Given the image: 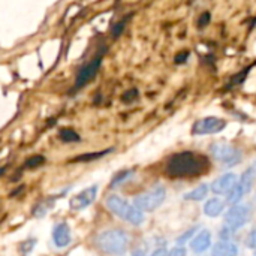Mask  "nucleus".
<instances>
[{"label": "nucleus", "mask_w": 256, "mask_h": 256, "mask_svg": "<svg viewBox=\"0 0 256 256\" xmlns=\"http://www.w3.org/2000/svg\"><path fill=\"white\" fill-rule=\"evenodd\" d=\"M150 256H168V252H166L165 248H159V249H156Z\"/></svg>", "instance_id": "nucleus-31"}, {"label": "nucleus", "mask_w": 256, "mask_h": 256, "mask_svg": "<svg viewBox=\"0 0 256 256\" xmlns=\"http://www.w3.org/2000/svg\"><path fill=\"white\" fill-rule=\"evenodd\" d=\"M255 256H256V250H255Z\"/></svg>", "instance_id": "nucleus-35"}, {"label": "nucleus", "mask_w": 256, "mask_h": 256, "mask_svg": "<svg viewBox=\"0 0 256 256\" xmlns=\"http://www.w3.org/2000/svg\"><path fill=\"white\" fill-rule=\"evenodd\" d=\"M188 255V252H186V249L183 248V246H176V248H172L170 252H168V256H186Z\"/></svg>", "instance_id": "nucleus-26"}, {"label": "nucleus", "mask_w": 256, "mask_h": 256, "mask_svg": "<svg viewBox=\"0 0 256 256\" xmlns=\"http://www.w3.org/2000/svg\"><path fill=\"white\" fill-rule=\"evenodd\" d=\"M105 204L112 214H116L117 218L123 219L124 222H128L134 226H140L146 220L144 213L141 210H138L134 204H130L129 201H126L124 198H122L118 195L108 196Z\"/></svg>", "instance_id": "nucleus-3"}, {"label": "nucleus", "mask_w": 256, "mask_h": 256, "mask_svg": "<svg viewBox=\"0 0 256 256\" xmlns=\"http://www.w3.org/2000/svg\"><path fill=\"white\" fill-rule=\"evenodd\" d=\"M255 180H256V170L255 166L252 165V166H249L244 172H243V176H242V178H240V186L243 188V190H244V194H249L250 190H252V188H254V184H255Z\"/></svg>", "instance_id": "nucleus-16"}, {"label": "nucleus", "mask_w": 256, "mask_h": 256, "mask_svg": "<svg viewBox=\"0 0 256 256\" xmlns=\"http://www.w3.org/2000/svg\"><path fill=\"white\" fill-rule=\"evenodd\" d=\"M138 98V90L136 88H132V90H128L124 94H123V102H126V104H129V102H132V100H135Z\"/></svg>", "instance_id": "nucleus-24"}, {"label": "nucleus", "mask_w": 256, "mask_h": 256, "mask_svg": "<svg viewBox=\"0 0 256 256\" xmlns=\"http://www.w3.org/2000/svg\"><path fill=\"white\" fill-rule=\"evenodd\" d=\"M238 255V246L230 240H222L218 244L213 246L212 256H237Z\"/></svg>", "instance_id": "nucleus-13"}, {"label": "nucleus", "mask_w": 256, "mask_h": 256, "mask_svg": "<svg viewBox=\"0 0 256 256\" xmlns=\"http://www.w3.org/2000/svg\"><path fill=\"white\" fill-rule=\"evenodd\" d=\"M4 171H6V168H4V166H0V177L4 174Z\"/></svg>", "instance_id": "nucleus-33"}, {"label": "nucleus", "mask_w": 256, "mask_h": 256, "mask_svg": "<svg viewBox=\"0 0 256 256\" xmlns=\"http://www.w3.org/2000/svg\"><path fill=\"white\" fill-rule=\"evenodd\" d=\"M195 231H196V228H192V230H189L186 234H183L182 237H178V238H177V244H178V246H182L183 243H186V242L194 236V232H195Z\"/></svg>", "instance_id": "nucleus-27"}, {"label": "nucleus", "mask_w": 256, "mask_h": 256, "mask_svg": "<svg viewBox=\"0 0 256 256\" xmlns=\"http://www.w3.org/2000/svg\"><path fill=\"white\" fill-rule=\"evenodd\" d=\"M102 57H104V52H99L92 62H88L87 64H84L78 74H76V78H75V86H74V90H81L82 87H86L99 72L100 69V64H102Z\"/></svg>", "instance_id": "nucleus-7"}, {"label": "nucleus", "mask_w": 256, "mask_h": 256, "mask_svg": "<svg viewBox=\"0 0 256 256\" xmlns=\"http://www.w3.org/2000/svg\"><path fill=\"white\" fill-rule=\"evenodd\" d=\"M252 218V210L249 206L237 204L232 206L228 213L225 214V231L236 232L237 230L243 228Z\"/></svg>", "instance_id": "nucleus-5"}, {"label": "nucleus", "mask_w": 256, "mask_h": 256, "mask_svg": "<svg viewBox=\"0 0 256 256\" xmlns=\"http://www.w3.org/2000/svg\"><path fill=\"white\" fill-rule=\"evenodd\" d=\"M207 195H208V186L207 184H200L194 190L184 194L183 200H186V201H202V200H206Z\"/></svg>", "instance_id": "nucleus-17"}, {"label": "nucleus", "mask_w": 256, "mask_h": 256, "mask_svg": "<svg viewBox=\"0 0 256 256\" xmlns=\"http://www.w3.org/2000/svg\"><path fill=\"white\" fill-rule=\"evenodd\" d=\"M255 201H256V196H255Z\"/></svg>", "instance_id": "nucleus-36"}, {"label": "nucleus", "mask_w": 256, "mask_h": 256, "mask_svg": "<svg viewBox=\"0 0 256 256\" xmlns=\"http://www.w3.org/2000/svg\"><path fill=\"white\" fill-rule=\"evenodd\" d=\"M210 170V162L206 156L194 152H182L172 154L166 165L165 172L170 177H194L201 176Z\"/></svg>", "instance_id": "nucleus-1"}, {"label": "nucleus", "mask_w": 256, "mask_h": 256, "mask_svg": "<svg viewBox=\"0 0 256 256\" xmlns=\"http://www.w3.org/2000/svg\"><path fill=\"white\" fill-rule=\"evenodd\" d=\"M248 246H249L250 249H255L256 250V230H254V231L249 234V237H248Z\"/></svg>", "instance_id": "nucleus-29"}, {"label": "nucleus", "mask_w": 256, "mask_h": 256, "mask_svg": "<svg viewBox=\"0 0 256 256\" xmlns=\"http://www.w3.org/2000/svg\"><path fill=\"white\" fill-rule=\"evenodd\" d=\"M212 156L224 166H236L242 160V152L226 142H214L212 146Z\"/></svg>", "instance_id": "nucleus-6"}, {"label": "nucleus", "mask_w": 256, "mask_h": 256, "mask_svg": "<svg viewBox=\"0 0 256 256\" xmlns=\"http://www.w3.org/2000/svg\"><path fill=\"white\" fill-rule=\"evenodd\" d=\"M132 174H134V171L132 170H128V171H122V172H118V174H116V177L111 180V188H117V186H120V184H123L128 178H130L132 177Z\"/></svg>", "instance_id": "nucleus-21"}, {"label": "nucleus", "mask_w": 256, "mask_h": 256, "mask_svg": "<svg viewBox=\"0 0 256 256\" xmlns=\"http://www.w3.org/2000/svg\"><path fill=\"white\" fill-rule=\"evenodd\" d=\"M57 198H60V195H52V196H48V198L42 200L40 202H38V204L33 207V216H34V218H42V216H45V214L54 207V202H56Z\"/></svg>", "instance_id": "nucleus-15"}, {"label": "nucleus", "mask_w": 256, "mask_h": 256, "mask_svg": "<svg viewBox=\"0 0 256 256\" xmlns=\"http://www.w3.org/2000/svg\"><path fill=\"white\" fill-rule=\"evenodd\" d=\"M72 242L70 228L66 222H58L52 228V243L57 249H66Z\"/></svg>", "instance_id": "nucleus-10"}, {"label": "nucleus", "mask_w": 256, "mask_h": 256, "mask_svg": "<svg viewBox=\"0 0 256 256\" xmlns=\"http://www.w3.org/2000/svg\"><path fill=\"white\" fill-rule=\"evenodd\" d=\"M212 246V234L208 230H202L194 240L190 242V249L195 254H204Z\"/></svg>", "instance_id": "nucleus-12"}, {"label": "nucleus", "mask_w": 256, "mask_h": 256, "mask_svg": "<svg viewBox=\"0 0 256 256\" xmlns=\"http://www.w3.org/2000/svg\"><path fill=\"white\" fill-rule=\"evenodd\" d=\"M226 195H228V196H226V201H228L230 204H232V206H237V204L243 200V196H244L246 194H244L243 188L240 186V183H237Z\"/></svg>", "instance_id": "nucleus-19"}, {"label": "nucleus", "mask_w": 256, "mask_h": 256, "mask_svg": "<svg viewBox=\"0 0 256 256\" xmlns=\"http://www.w3.org/2000/svg\"><path fill=\"white\" fill-rule=\"evenodd\" d=\"M58 138L63 141V142H80L81 141V136L70 128H63L60 129L58 132Z\"/></svg>", "instance_id": "nucleus-20"}, {"label": "nucleus", "mask_w": 256, "mask_h": 256, "mask_svg": "<svg viewBox=\"0 0 256 256\" xmlns=\"http://www.w3.org/2000/svg\"><path fill=\"white\" fill-rule=\"evenodd\" d=\"M254 166H255V170H256V160H255V164H254Z\"/></svg>", "instance_id": "nucleus-34"}, {"label": "nucleus", "mask_w": 256, "mask_h": 256, "mask_svg": "<svg viewBox=\"0 0 256 256\" xmlns=\"http://www.w3.org/2000/svg\"><path fill=\"white\" fill-rule=\"evenodd\" d=\"M224 210H225V202L219 198H212L204 206V214L208 218H218L224 213Z\"/></svg>", "instance_id": "nucleus-14"}, {"label": "nucleus", "mask_w": 256, "mask_h": 256, "mask_svg": "<svg viewBox=\"0 0 256 256\" xmlns=\"http://www.w3.org/2000/svg\"><path fill=\"white\" fill-rule=\"evenodd\" d=\"M96 246L106 255L122 256L126 254L129 246V236L123 230L102 231L96 237Z\"/></svg>", "instance_id": "nucleus-2"}, {"label": "nucleus", "mask_w": 256, "mask_h": 256, "mask_svg": "<svg viewBox=\"0 0 256 256\" xmlns=\"http://www.w3.org/2000/svg\"><path fill=\"white\" fill-rule=\"evenodd\" d=\"M238 183V177L234 172H228L224 174L220 177H218L213 183H212V192L216 195H226L236 184Z\"/></svg>", "instance_id": "nucleus-11"}, {"label": "nucleus", "mask_w": 256, "mask_h": 256, "mask_svg": "<svg viewBox=\"0 0 256 256\" xmlns=\"http://www.w3.org/2000/svg\"><path fill=\"white\" fill-rule=\"evenodd\" d=\"M111 152H112V148H108V150H104V152H96V153H86V154H81V156L74 158L72 162L74 164H78V162H93V160H98V159L106 156Z\"/></svg>", "instance_id": "nucleus-18"}, {"label": "nucleus", "mask_w": 256, "mask_h": 256, "mask_svg": "<svg viewBox=\"0 0 256 256\" xmlns=\"http://www.w3.org/2000/svg\"><path fill=\"white\" fill-rule=\"evenodd\" d=\"M44 162H45V158H44V156H40V154H38V156H32V158H28V159L26 160L24 168L33 170V168H38V166L44 165Z\"/></svg>", "instance_id": "nucleus-22"}, {"label": "nucleus", "mask_w": 256, "mask_h": 256, "mask_svg": "<svg viewBox=\"0 0 256 256\" xmlns=\"http://www.w3.org/2000/svg\"><path fill=\"white\" fill-rule=\"evenodd\" d=\"M166 198V190L164 186L158 184L154 186L153 189L144 192V194H140L134 198V206L141 210L142 213L144 212H154L156 208H159L164 201Z\"/></svg>", "instance_id": "nucleus-4"}, {"label": "nucleus", "mask_w": 256, "mask_h": 256, "mask_svg": "<svg viewBox=\"0 0 256 256\" xmlns=\"http://www.w3.org/2000/svg\"><path fill=\"white\" fill-rule=\"evenodd\" d=\"M132 256H146V250L140 249V250H136V252H135Z\"/></svg>", "instance_id": "nucleus-32"}, {"label": "nucleus", "mask_w": 256, "mask_h": 256, "mask_svg": "<svg viewBox=\"0 0 256 256\" xmlns=\"http://www.w3.org/2000/svg\"><path fill=\"white\" fill-rule=\"evenodd\" d=\"M98 190H99V188H98L96 184H94V186H90V188H87V189H84V190H81L80 194H76V195L69 201V207H70L72 210H75V212L87 208L88 206H92V204L94 202V200H96V196H98Z\"/></svg>", "instance_id": "nucleus-9"}, {"label": "nucleus", "mask_w": 256, "mask_h": 256, "mask_svg": "<svg viewBox=\"0 0 256 256\" xmlns=\"http://www.w3.org/2000/svg\"><path fill=\"white\" fill-rule=\"evenodd\" d=\"M226 128V122L219 117H204L194 123L192 135H213Z\"/></svg>", "instance_id": "nucleus-8"}, {"label": "nucleus", "mask_w": 256, "mask_h": 256, "mask_svg": "<svg viewBox=\"0 0 256 256\" xmlns=\"http://www.w3.org/2000/svg\"><path fill=\"white\" fill-rule=\"evenodd\" d=\"M128 20H129V16H126V18H123L122 21H118L114 27H112V38L116 39V38H118L122 33H123V30H124V27H126V24H128Z\"/></svg>", "instance_id": "nucleus-23"}, {"label": "nucleus", "mask_w": 256, "mask_h": 256, "mask_svg": "<svg viewBox=\"0 0 256 256\" xmlns=\"http://www.w3.org/2000/svg\"><path fill=\"white\" fill-rule=\"evenodd\" d=\"M248 72H249V68L248 69H244V70H242L238 75H236L234 78H231V82H230V86H236V84H240L244 78H246V75H248Z\"/></svg>", "instance_id": "nucleus-25"}, {"label": "nucleus", "mask_w": 256, "mask_h": 256, "mask_svg": "<svg viewBox=\"0 0 256 256\" xmlns=\"http://www.w3.org/2000/svg\"><path fill=\"white\" fill-rule=\"evenodd\" d=\"M208 21H210V14H208V12H204V14L200 16V20H198V26L202 28V27H206V26L208 24Z\"/></svg>", "instance_id": "nucleus-28"}, {"label": "nucleus", "mask_w": 256, "mask_h": 256, "mask_svg": "<svg viewBox=\"0 0 256 256\" xmlns=\"http://www.w3.org/2000/svg\"><path fill=\"white\" fill-rule=\"evenodd\" d=\"M188 57H189V52L186 51V52H180V54H177L176 56V63H183V62H186L188 60Z\"/></svg>", "instance_id": "nucleus-30"}]
</instances>
